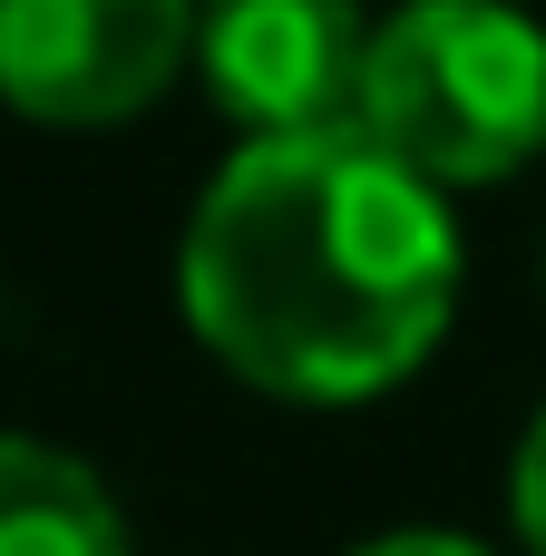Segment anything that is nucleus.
<instances>
[{
  "instance_id": "obj_6",
  "label": "nucleus",
  "mask_w": 546,
  "mask_h": 556,
  "mask_svg": "<svg viewBox=\"0 0 546 556\" xmlns=\"http://www.w3.org/2000/svg\"><path fill=\"white\" fill-rule=\"evenodd\" d=\"M508 508H518V538L546 556V410L528 420V440H518V479H508Z\"/></svg>"
},
{
  "instance_id": "obj_4",
  "label": "nucleus",
  "mask_w": 546,
  "mask_h": 556,
  "mask_svg": "<svg viewBox=\"0 0 546 556\" xmlns=\"http://www.w3.org/2000/svg\"><path fill=\"white\" fill-rule=\"evenodd\" d=\"M195 59L215 108L254 137H332L361 108L371 29L352 0H205Z\"/></svg>"
},
{
  "instance_id": "obj_3",
  "label": "nucleus",
  "mask_w": 546,
  "mask_h": 556,
  "mask_svg": "<svg viewBox=\"0 0 546 556\" xmlns=\"http://www.w3.org/2000/svg\"><path fill=\"white\" fill-rule=\"evenodd\" d=\"M195 49V0H0V98L39 127L137 117Z\"/></svg>"
},
{
  "instance_id": "obj_5",
  "label": "nucleus",
  "mask_w": 546,
  "mask_h": 556,
  "mask_svg": "<svg viewBox=\"0 0 546 556\" xmlns=\"http://www.w3.org/2000/svg\"><path fill=\"white\" fill-rule=\"evenodd\" d=\"M0 556H127V518L88 459L0 430Z\"/></svg>"
},
{
  "instance_id": "obj_2",
  "label": "nucleus",
  "mask_w": 546,
  "mask_h": 556,
  "mask_svg": "<svg viewBox=\"0 0 546 556\" xmlns=\"http://www.w3.org/2000/svg\"><path fill=\"white\" fill-rule=\"evenodd\" d=\"M352 137L401 176L498 186L546 147V29L508 0H410L371 29Z\"/></svg>"
},
{
  "instance_id": "obj_7",
  "label": "nucleus",
  "mask_w": 546,
  "mask_h": 556,
  "mask_svg": "<svg viewBox=\"0 0 546 556\" xmlns=\"http://www.w3.org/2000/svg\"><path fill=\"white\" fill-rule=\"evenodd\" d=\"M352 556H488V547H469L449 528H401V538H371V547H352Z\"/></svg>"
},
{
  "instance_id": "obj_1",
  "label": "nucleus",
  "mask_w": 546,
  "mask_h": 556,
  "mask_svg": "<svg viewBox=\"0 0 546 556\" xmlns=\"http://www.w3.org/2000/svg\"><path fill=\"white\" fill-rule=\"evenodd\" d=\"M186 323L274 401H371L410 381L459 303L449 205L371 137H254L215 166L186 254Z\"/></svg>"
}]
</instances>
